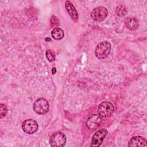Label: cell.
<instances>
[{"mask_svg": "<svg viewBox=\"0 0 147 147\" xmlns=\"http://www.w3.org/2000/svg\"><path fill=\"white\" fill-rule=\"evenodd\" d=\"M102 123L101 117L98 114L91 115L87 119L86 125L89 129H95L99 127Z\"/></svg>", "mask_w": 147, "mask_h": 147, "instance_id": "ba28073f", "label": "cell"}, {"mask_svg": "<svg viewBox=\"0 0 147 147\" xmlns=\"http://www.w3.org/2000/svg\"><path fill=\"white\" fill-rule=\"evenodd\" d=\"M125 24L127 28L133 30L138 28V21L135 18H127L125 20Z\"/></svg>", "mask_w": 147, "mask_h": 147, "instance_id": "8fae6325", "label": "cell"}, {"mask_svg": "<svg viewBox=\"0 0 147 147\" xmlns=\"http://www.w3.org/2000/svg\"><path fill=\"white\" fill-rule=\"evenodd\" d=\"M146 145L147 141L146 139L141 136H135L132 137L128 144V146L130 147L146 146Z\"/></svg>", "mask_w": 147, "mask_h": 147, "instance_id": "30bf717a", "label": "cell"}, {"mask_svg": "<svg viewBox=\"0 0 147 147\" xmlns=\"http://www.w3.org/2000/svg\"><path fill=\"white\" fill-rule=\"evenodd\" d=\"M108 15L107 9L103 6L95 7L91 13V17L95 21L100 22L104 20Z\"/></svg>", "mask_w": 147, "mask_h": 147, "instance_id": "5b68a950", "label": "cell"}, {"mask_svg": "<svg viewBox=\"0 0 147 147\" xmlns=\"http://www.w3.org/2000/svg\"><path fill=\"white\" fill-rule=\"evenodd\" d=\"M38 128V126L37 122L32 119H26L22 124V129L23 131L29 134H32L36 132Z\"/></svg>", "mask_w": 147, "mask_h": 147, "instance_id": "8992f818", "label": "cell"}, {"mask_svg": "<svg viewBox=\"0 0 147 147\" xmlns=\"http://www.w3.org/2000/svg\"><path fill=\"white\" fill-rule=\"evenodd\" d=\"M111 51V44L109 42L103 41L99 42L95 51L96 57L99 59H103L107 57Z\"/></svg>", "mask_w": 147, "mask_h": 147, "instance_id": "6da1fadb", "label": "cell"}, {"mask_svg": "<svg viewBox=\"0 0 147 147\" xmlns=\"http://www.w3.org/2000/svg\"><path fill=\"white\" fill-rule=\"evenodd\" d=\"M116 14L118 16H124L127 13V10L126 7L123 5H118L115 10Z\"/></svg>", "mask_w": 147, "mask_h": 147, "instance_id": "4fadbf2b", "label": "cell"}, {"mask_svg": "<svg viewBox=\"0 0 147 147\" xmlns=\"http://www.w3.org/2000/svg\"><path fill=\"white\" fill-rule=\"evenodd\" d=\"M0 105H1V118H2L3 117H5V115H6L7 110L5 105L3 103H1Z\"/></svg>", "mask_w": 147, "mask_h": 147, "instance_id": "9a60e30c", "label": "cell"}, {"mask_svg": "<svg viewBox=\"0 0 147 147\" xmlns=\"http://www.w3.org/2000/svg\"><path fill=\"white\" fill-rule=\"evenodd\" d=\"M52 37L56 40H61L64 36V31L60 28H55L51 32Z\"/></svg>", "mask_w": 147, "mask_h": 147, "instance_id": "7c38bea8", "label": "cell"}, {"mask_svg": "<svg viewBox=\"0 0 147 147\" xmlns=\"http://www.w3.org/2000/svg\"><path fill=\"white\" fill-rule=\"evenodd\" d=\"M56 72V68L55 67L52 68V74L54 75Z\"/></svg>", "mask_w": 147, "mask_h": 147, "instance_id": "2e32d148", "label": "cell"}, {"mask_svg": "<svg viewBox=\"0 0 147 147\" xmlns=\"http://www.w3.org/2000/svg\"><path fill=\"white\" fill-rule=\"evenodd\" d=\"M65 6L66 10L69 14L70 17L74 22H77L78 20V12L73 5V4L69 1H66L65 3Z\"/></svg>", "mask_w": 147, "mask_h": 147, "instance_id": "9c48e42d", "label": "cell"}, {"mask_svg": "<svg viewBox=\"0 0 147 147\" xmlns=\"http://www.w3.org/2000/svg\"><path fill=\"white\" fill-rule=\"evenodd\" d=\"M114 111L113 105L108 101L101 102L98 107V114L103 118H107L111 116Z\"/></svg>", "mask_w": 147, "mask_h": 147, "instance_id": "7a4b0ae2", "label": "cell"}, {"mask_svg": "<svg viewBox=\"0 0 147 147\" xmlns=\"http://www.w3.org/2000/svg\"><path fill=\"white\" fill-rule=\"evenodd\" d=\"M49 103L44 98L38 99L33 104L34 111L38 114H45L49 111Z\"/></svg>", "mask_w": 147, "mask_h": 147, "instance_id": "3957f363", "label": "cell"}, {"mask_svg": "<svg viewBox=\"0 0 147 147\" xmlns=\"http://www.w3.org/2000/svg\"><path fill=\"white\" fill-rule=\"evenodd\" d=\"M45 41L47 42H49V41H51V39L50 38H45Z\"/></svg>", "mask_w": 147, "mask_h": 147, "instance_id": "e0dca14e", "label": "cell"}, {"mask_svg": "<svg viewBox=\"0 0 147 147\" xmlns=\"http://www.w3.org/2000/svg\"><path fill=\"white\" fill-rule=\"evenodd\" d=\"M46 57L49 61L52 62L55 60L56 55L55 52L52 49H48L46 51Z\"/></svg>", "mask_w": 147, "mask_h": 147, "instance_id": "5bb4252c", "label": "cell"}, {"mask_svg": "<svg viewBox=\"0 0 147 147\" xmlns=\"http://www.w3.org/2000/svg\"><path fill=\"white\" fill-rule=\"evenodd\" d=\"M107 134V130L106 129H101L97 131L92 138L91 146H99L102 144Z\"/></svg>", "mask_w": 147, "mask_h": 147, "instance_id": "52a82bcc", "label": "cell"}, {"mask_svg": "<svg viewBox=\"0 0 147 147\" xmlns=\"http://www.w3.org/2000/svg\"><path fill=\"white\" fill-rule=\"evenodd\" d=\"M67 141L65 135L61 132L53 134L49 138V144L52 146H63Z\"/></svg>", "mask_w": 147, "mask_h": 147, "instance_id": "277c9868", "label": "cell"}]
</instances>
